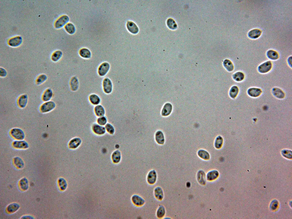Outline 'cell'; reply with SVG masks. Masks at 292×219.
Wrapping results in <instances>:
<instances>
[{
  "mask_svg": "<svg viewBox=\"0 0 292 219\" xmlns=\"http://www.w3.org/2000/svg\"><path fill=\"white\" fill-rule=\"evenodd\" d=\"M89 99L90 102L94 105H98L100 102L101 100L100 97L97 95L93 94L90 95Z\"/></svg>",
  "mask_w": 292,
  "mask_h": 219,
  "instance_id": "cell-28",
  "label": "cell"
},
{
  "mask_svg": "<svg viewBox=\"0 0 292 219\" xmlns=\"http://www.w3.org/2000/svg\"><path fill=\"white\" fill-rule=\"evenodd\" d=\"M22 38L20 36H16L10 39L8 42L10 46L16 47L19 46L22 43Z\"/></svg>",
  "mask_w": 292,
  "mask_h": 219,
  "instance_id": "cell-10",
  "label": "cell"
},
{
  "mask_svg": "<svg viewBox=\"0 0 292 219\" xmlns=\"http://www.w3.org/2000/svg\"><path fill=\"white\" fill-rule=\"evenodd\" d=\"M10 134L11 136L16 140H23L25 137L24 131L19 128H14L11 129Z\"/></svg>",
  "mask_w": 292,
  "mask_h": 219,
  "instance_id": "cell-1",
  "label": "cell"
},
{
  "mask_svg": "<svg viewBox=\"0 0 292 219\" xmlns=\"http://www.w3.org/2000/svg\"><path fill=\"white\" fill-rule=\"evenodd\" d=\"M121 156L120 151L118 150L115 151L111 155L113 162L115 163H119L121 159Z\"/></svg>",
  "mask_w": 292,
  "mask_h": 219,
  "instance_id": "cell-26",
  "label": "cell"
},
{
  "mask_svg": "<svg viewBox=\"0 0 292 219\" xmlns=\"http://www.w3.org/2000/svg\"><path fill=\"white\" fill-rule=\"evenodd\" d=\"M267 56L269 58L273 60H277L279 58L277 52L273 50H268L267 52Z\"/></svg>",
  "mask_w": 292,
  "mask_h": 219,
  "instance_id": "cell-31",
  "label": "cell"
},
{
  "mask_svg": "<svg viewBox=\"0 0 292 219\" xmlns=\"http://www.w3.org/2000/svg\"><path fill=\"white\" fill-rule=\"evenodd\" d=\"M167 24L168 27L171 29L174 30L177 28V24L175 21L172 19L170 18L168 19L167 21Z\"/></svg>",
  "mask_w": 292,
  "mask_h": 219,
  "instance_id": "cell-43",
  "label": "cell"
},
{
  "mask_svg": "<svg viewBox=\"0 0 292 219\" xmlns=\"http://www.w3.org/2000/svg\"><path fill=\"white\" fill-rule=\"evenodd\" d=\"M53 92L50 88L46 89L42 96V99L43 101L45 102L49 101L53 96Z\"/></svg>",
  "mask_w": 292,
  "mask_h": 219,
  "instance_id": "cell-19",
  "label": "cell"
},
{
  "mask_svg": "<svg viewBox=\"0 0 292 219\" xmlns=\"http://www.w3.org/2000/svg\"><path fill=\"white\" fill-rule=\"evenodd\" d=\"M28 100V97L27 94H24L21 95L18 99V105L21 108H24L27 104Z\"/></svg>",
  "mask_w": 292,
  "mask_h": 219,
  "instance_id": "cell-15",
  "label": "cell"
},
{
  "mask_svg": "<svg viewBox=\"0 0 292 219\" xmlns=\"http://www.w3.org/2000/svg\"><path fill=\"white\" fill-rule=\"evenodd\" d=\"M47 78V76L45 74H42L39 75L36 79V84L38 85L42 84L46 81Z\"/></svg>",
  "mask_w": 292,
  "mask_h": 219,
  "instance_id": "cell-41",
  "label": "cell"
},
{
  "mask_svg": "<svg viewBox=\"0 0 292 219\" xmlns=\"http://www.w3.org/2000/svg\"><path fill=\"white\" fill-rule=\"evenodd\" d=\"M288 62L289 65L291 67V56L289 57L288 58Z\"/></svg>",
  "mask_w": 292,
  "mask_h": 219,
  "instance_id": "cell-48",
  "label": "cell"
},
{
  "mask_svg": "<svg viewBox=\"0 0 292 219\" xmlns=\"http://www.w3.org/2000/svg\"><path fill=\"white\" fill-rule=\"evenodd\" d=\"M80 55L82 57L86 58H90L91 54L90 51L86 48H82L79 51Z\"/></svg>",
  "mask_w": 292,
  "mask_h": 219,
  "instance_id": "cell-29",
  "label": "cell"
},
{
  "mask_svg": "<svg viewBox=\"0 0 292 219\" xmlns=\"http://www.w3.org/2000/svg\"><path fill=\"white\" fill-rule=\"evenodd\" d=\"M0 71V75L1 77H4L7 76V72L4 68H1Z\"/></svg>",
  "mask_w": 292,
  "mask_h": 219,
  "instance_id": "cell-46",
  "label": "cell"
},
{
  "mask_svg": "<svg viewBox=\"0 0 292 219\" xmlns=\"http://www.w3.org/2000/svg\"><path fill=\"white\" fill-rule=\"evenodd\" d=\"M155 139L159 144H163L165 142V138L162 132L160 131H157L155 134Z\"/></svg>",
  "mask_w": 292,
  "mask_h": 219,
  "instance_id": "cell-21",
  "label": "cell"
},
{
  "mask_svg": "<svg viewBox=\"0 0 292 219\" xmlns=\"http://www.w3.org/2000/svg\"><path fill=\"white\" fill-rule=\"evenodd\" d=\"M105 128L106 130L109 133L113 134L115 131V129L113 127L110 123H107L105 125Z\"/></svg>",
  "mask_w": 292,
  "mask_h": 219,
  "instance_id": "cell-44",
  "label": "cell"
},
{
  "mask_svg": "<svg viewBox=\"0 0 292 219\" xmlns=\"http://www.w3.org/2000/svg\"><path fill=\"white\" fill-rule=\"evenodd\" d=\"M104 92L107 94H109L112 91L113 85L111 80L108 78H105L103 82Z\"/></svg>",
  "mask_w": 292,
  "mask_h": 219,
  "instance_id": "cell-3",
  "label": "cell"
},
{
  "mask_svg": "<svg viewBox=\"0 0 292 219\" xmlns=\"http://www.w3.org/2000/svg\"><path fill=\"white\" fill-rule=\"evenodd\" d=\"M272 65V63L270 61H266L259 66L258 68V71L261 73H266L270 70Z\"/></svg>",
  "mask_w": 292,
  "mask_h": 219,
  "instance_id": "cell-6",
  "label": "cell"
},
{
  "mask_svg": "<svg viewBox=\"0 0 292 219\" xmlns=\"http://www.w3.org/2000/svg\"><path fill=\"white\" fill-rule=\"evenodd\" d=\"M94 112L96 115L100 117L104 116L105 113L104 108L100 105H98L95 107Z\"/></svg>",
  "mask_w": 292,
  "mask_h": 219,
  "instance_id": "cell-23",
  "label": "cell"
},
{
  "mask_svg": "<svg viewBox=\"0 0 292 219\" xmlns=\"http://www.w3.org/2000/svg\"><path fill=\"white\" fill-rule=\"evenodd\" d=\"M233 78L235 81L240 82L242 81L244 78V75L243 73L238 72L234 73L233 75Z\"/></svg>",
  "mask_w": 292,
  "mask_h": 219,
  "instance_id": "cell-35",
  "label": "cell"
},
{
  "mask_svg": "<svg viewBox=\"0 0 292 219\" xmlns=\"http://www.w3.org/2000/svg\"><path fill=\"white\" fill-rule=\"evenodd\" d=\"M218 172L216 171H212L208 172L206 176L207 179L212 181L216 179L218 176Z\"/></svg>",
  "mask_w": 292,
  "mask_h": 219,
  "instance_id": "cell-32",
  "label": "cell"
},
{
  "mask_svg": "<svg viewBox=\"0 0 292 219\" xmlns=\"http://www.w3.org/2000/svg\"><path fill=\"white\" fill-rule=\"evenodd\" d=\"M13 163L15 166L19 169H23L25 166L23 160L19 157H16L14 158Z\"/></svg>",
  "mask_w": 292,
  "mask_h": 219,
  "instance_id": "cell-25",
  "label": "cell"
},
{
  "mask_svg": "<svg viewBox=\"0 0 292 219\" xmlns=\"http://www.w3.org/2000/svg\"><path fill=\"white\" fill-rule=\"evenodd\" d=\"M12 146L15 148L18 149H27L29 147L28 143L24 140H16L12 143Z\"/></svg>",
  "mask_w": 292,
  "mask_h": 219,
  "instance_id": "cell-9",
  "label": "cell"
},
{
  "mask_svg": "<svg viewBox=\"0 0 292 219\" xmlns=\"http://www.w3.org/2000/svg\"><path fill=\"white\" fill-rule=\"evenodd\" d=\"M20 205L17 202H13L9 204L7 207V212L9 213H13L17 211L20 208Z\"/></svg>",
  "mask_w": 292,
  "mask_h": 219,
  "instance_id": "cell-16",
  "label": "cell"
},
{
  "mask_svg": "<svg viewBox=\"0 0 292 219\" xmlns=\"http://www.w3.org/2000/svg\"><path fill=\"white\" fill-rule=\"evenodd\" d=\"M198 155L201 158L204 160H208L210 158V155L208 153L203 150H200L198 153Z\"/></svg>",
  "mask_w": 292,
  "mask_h": 219,
  "instance_id": "cell-38",
  "label": "cell"
},
{
  "mask_svg": "<svg viewBox=\"0 0 292 219\" xmlns=\"http://www.w3.org/2000/svg\"><path fill=\"white\" fill-rule=\"evenodd\" d=\"M69 17L66 15H63L56 21L54 27L56 29L61 28L66 24L69 21Z\"/></svg>",
  "mask_w": 292,
  "mask_h": 219,
  "instance_id": "cell-4",
  "label": "cell"
},
{
  "mask_svg": "<svg viewBox=\"0 0 292 219\" xmlns=\"http://www.w3.org/2000/svg\"><path fill=\"white\" fill-rule=\"evenodd\" d=\"M92 129L95 133L98 135H103L106 131L105 127L97 124H94L93 125Z\"/></svg>",
  "mask_w": 292,
  "mask_h": 219,
  "instance_id": "cell-11",
  "label": "cell"
},
{
  "mask_svg": "<svg viewBox=\"0 0 292 219\" xmlns=\"http://www.w3.org/2000/svg\"><path fill=\"white\" fill-rule=\"evenodd\" d=\"M197 179L200 183L204 185L205 183V175L202 171H199L197 174Z\"/></svg>",
  "mask_w": 292,
  "mask_h": 219,
  "instance_id": "cell-36",
  "label": "cell"
},
{
  "mask_svg": "<svg viewBox=\"0 0 292 219\" xmlns=\"http://www.w3.org/2000/svg\"><path fill=\"white\" fill-rule=\"evenodd\" d=\"M82 141L79 137H75L71 139L68 143L69 147L70 149H75L81 144Z\"/></svg>",
  "mask_w": 292,
  "mask_h": 219,
  "instance_id": "cell-13",
  "label": "cell"
},
{
  "mask_svg": "<svg viewBox=\"0 0 292 219\" xmlns=\"http://www.w3.org/2000/svg\"><path fill=\"white\" fill-rule=\"evenodd\" d=\"M223 65L224 67L229 71H232L234 69L233 65L230 60L228 59L225 60L223 62Z\"/></svg>",
  "mask_w": 292,
  "mask_h": 219,
  "instance_id": "cell-40",
  "label": "cell"
},
{
  "mask_svg": "<svg viewBox=\"0 0 292 219\" xmlns=\"http://www.w3.org/2000/svg\"><path fill=\"white\" fill-rule=\"evenodd\" d=\"M172 109V106L169 103L166 104L163 106L161 111V115L164 116L169 115L171 113Z\"/></svg>",
  "mask_w": 292,
  "mask_h": 219,
  "instance_id": "cell-18",
  "label": "cell"
},
{
  "mask_svg": "<svg viewBox=\"0 0 292 219\" xmlns=\"http://www.w3.org/2000/svg\"><path fill=\"white\" fill-rule=\"evenodd\" d=\"M97 122L98 124L103 126L106 124L107 119L105 116L100 117L98 119Z\"/></svg>",
  "mask_w": 292,
  "mask_h": 219,
  "instance_id": "cell-45",
  "label": "cell"
},
{
  "mask_svg": "<svg viewBox=\"0 0 292 219\" xmlns=\"http://www.w3.org/2000/svg\"><path fill=\"white\" fill-rule=\"evenodd\" d=\"M261 34V31L259 29H255L250 31L248 33V36L250 38L256 39L259 37Z\"/></svg>",
  "mask_w": 292,
  "mask_h": 219,
  "instance_id": "cell-24",
  "label": "cell"
},
{
  "mask_svg": "<svg viewBox=\"0 0 292 219\" xmlns=\"http://www.w3.org/2000/svg\"><path fill=\"white\" fill-rule=\"evenodd\" d=\"M154 193L155 198L157 200L161 201L163 199L164 192L161 187L159 186L156 187L154 189Z\"/></svg>",
  "mask_w": 292,
  "mask_h": 219,
  "instance_id": "cell-12",
  "label": "cell"
},
{
  "mask_svg": "<svg viewBox=\"0 0 292 219\" xmlns=\"http://www.w3.org/2000/svg\"><path fill=\"white\" fill-rule=\"evenodd\" d=\"M165 214L166 210L165 207L163 205H159L156 211L157 217L159 218H163L165 215Z\"/></svg>",
  "mask_w": 292,
  "mask_h": 219,
  "instance_id": "cell-27",
  "label": "cell"
},
{
  "mask_svg": "<svg viewBox=\"0 0 292 219\" xmlns=\"http://www.w3.org/2000/svg\"><path fill=\"white\" fill-rule=\"evenodd\" d=\"M131 200L133 203L137 206H142L145 203V200L141 196L137 194L132 196Z\"/></svg>",
  "mask_w": 292,
  "mask_h": 219,
  "instance_id": "cell-8",
  "label": "cell"
},
{
  "mask_svg": "<svg viewBox=\"0 0 292 219\" xmlns=\"http://www.w3.org/2000/svg\"><path fill=\"white\" fill-rule=\"evenodd\" d=\"M34 218L33 216L31 215H25L22 216L21 218L27 219H34Z\"/></svg>",
  "mask_w": 292,
  "mask_h": 219,
  "instance_id": "cell-47",
  "label": "cell"
},
{
  "mask_svg": "<svg viewBox=\"0 0 292 219\" xmlns=\"http://www.w3.org/2000/svg\"><path fill=\"white\" fill-rule=\"evenodd\" d=\"M239 92V89L236 86H233L231 88L229 92L230 96L232 98H234L237 95Z\"/></svg>",
  "mask_w": 292,
  "mask_h": 219,
  "instance_id": "cell-39",
  "label": "cell"
},
{
  "mask_svg": "<svg viewBox=\"0 0 292 219\" xmlns=\"http://www.w3.org/2000/svg\"><path fill=\"white\" fill-rule=\"evenodd\" d=\"M157 179V174L155 170L150 171L148 173L147 176V181L150 184H154L156 182Z\"/></svg>",
  "mask_w": 292,
  "mask_h": 219,
  "instance_id": "cell-5",
  "label": "cell"
},
{
  "mask_svg": "<svg viewBox=\"0 0 292 219\" xmlns=\"http://www.w3.org/2000/svg\"><path fill=\"white\" fill-rule=\"evenodd\" d=\"M70 84L72 90L73 91L77 90L78 88L79 82L77 78L75 77H73L71 79Z\"/></svg>",
  "mask_w": 292,
  "mask_h": 219,
  "instance_id": "cell-30",
  "label": "cell"
},
{
  "mask_svg": "<svg viewBox=\"0 0 292 219\" xmlns=\"http://www.w3.org/2000/svg\"><path fill=\"white\" fill-rule=\"evenodd\" d=\"M56 107V104L52 101L46 102L41 106L40 108V111L42 113L49 112L53 110Z\"/></svg>",
  "mask_w": 292,
  "mask_h": 219,
  "instance_id": "cell-2",
  "label": "cell"
},
{
  "mask_svg": "<svg viewBox=\"0 0 292 219\" xmlns=\"http://www.w3.org/2000/svg\"><path fill=\"white\" fill-rule=\"evenodd\" d=\"M272 92L274 96L278 98L282 99L285 96V95L283 91L277 88H273L272 90Z\"/></svg>",
  "mask_w": 292,
  "mask_h": 219,
  "instance_id": "cell-20",
  "label": "cell"
},
{
  "mask_svg": "<svg viewBox=\"0 0 292 219\" xmlns=\"http://www.w3.org/2000/svg\"><path fill=\"white\" fill-rule=\"evenodd\" d=\"M110 66L109 64L104 62L101 64L98 68V73L101 76H105L109 71Z\"/></svg>",
  "mask_w": 292,
  "mask_h": 219,
  "instance_id": "cell-7",
  "label": "cell"
},
{
  "mask_svg": "<svg viewBox=\"0 0 292 219\" xmlns=\"http://www.w3.org/2000/svg\"><path fill=\"white\" fill-rule=\"evenodd\" d=\"M29 181L26 177L22 178L19 181V185L20 188L23 190H27L29 188Z\"/></svg>",
  "mask_w": 292,
  "mask_h": 219,
  "instance_id": "cell-17",
  "label": "cell"
},
{
  "mask_svg": "<svg viewBox=\"0 0 292 219\" xmlns=\"http://www.w3.org/2000/svg\"><path fill=\"white\" fill-rule=\"evenodd\" d=\"M261 90L259 88H249L247 91L248 95L253 97H256L259 96L261 93Z\"/></svg>",
  "mask_w": 292,
  "mask_h": 219,
  "instance_id": "cell-14",
  "label": "cell"
},
{
  "mask_svg": "<svg viewBox=\"0 0 292 219\" xmlns=\"http://www.w3.org/2000/svg\"><path fill=\"white\" fill-rule=\"evenodd\" d=\"M128 30L131 33L135 34L137 33L139 31L136 25L133 22L129 21L127 25Z\"/></svg>",
  "mask_w": 292,
  "mask_h": 219,
  "instance_id": "cell-22",
  "label": "cell"
},
{
  "mask_svg": "<svg viewBox=\"0 0 292 219\" xmlns=\"http://www.w3.org/2000/svg\"><path fill=\"white\" fill-rule=\"evenodd\" d=\"M58 184L61 190H64L66 188L67 183L66 180L64 178H59L58 180Z\"/></svg>",
  "mask_w": 292,
  "mask_h": 219,
  "instance_id": "cell-34",
  "label": "cell"
},
{
  "mask_svg": "<svg viewBox=\"0 0 292 219\" xmlns=\"http://www.w3.org/2000/svg\"><path fill=\"white\" fill-rule=\"evenodd\" d=\"M62 55V53L61 51L59 50L56 51L52 54L51 59L54 62H57L61 58Z\"/></svg>",
  "mask_w": 292,
  "mask_h": 219,
  "instance_id": "cell-33",
  "label": "cell"
},
{
  "mask_svg": "<svg viewBox=\"0 0 292 219\" xmlns=\"http://www.w3.org/2000/svg\"><path fill=\"white\" fill-rule=\"evenodd\" d=\"M223 142V139L222 137L220 136H218L216 138L214 143L215 147L217 149H220L222 146Z\"/></svg>",
  "mask_w": 292,
  "mask_h": 219,
  "instance_id": "cell-42",
  "label": "cell"
},
{
  "mask_svg": "<svg viewBox=\"0 0 292 219\" xmlns=\"http://www.w3.org/2000/svg\"><path fill=\"white\" fill-rule=\"evenodd\" d=\"M64 28L66 31L71 34L74 33L75 31V28L74 26L70 23H67L65 25Z\"/></svg>",
  "mask_w": 292,
  "mask_h": 219,
  "instance_id": "cell-37",
  "label": "cell"
}]
</instances>
